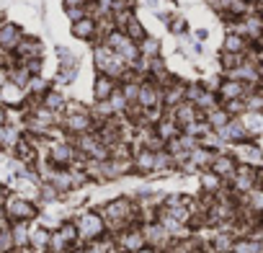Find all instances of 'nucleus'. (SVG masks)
Wrapping results in <instances>:
<instances>
[{
  "label": "nucleus",
  "instance_id": "nucleus-14",
  "mask_svg": "<svg viewBox=\"0 0 263 253\" xmlns=\"http://www.w3.org/2000/svg\"><path fill=\"white\" fill-rule=\"evenodd\" d=\"M13 142H18L16 140V132L8 130L6 124H0V148H3V145H13Z\"/></svg>",
  "mask_w": 263,
  "mask_h": 253
},
{
  "label": "nucleus",
  "instance_id": "nucleus-1",
  "mask_svg": "<svg viewBox=\"0 0 263 253\" xmlns=\"http://www.w3.org/2000/svg\"><path fill=\"white\" fill-rule=\"evenodd\" d=\"M6 217H11V220H21V222H26V220H31V217H36V207L31 204V202H26V199H21V196H11L8 202H6Z\"/></svg>",
  "mask_w": 263,
  "mask_h": 253
},
{
  "label": "nucleus",
  "instance_id": "nucleus-15",
  "mask_svg": "<svg viewBox=\"0 0 263 253\" xmlns=\"http://www.w3.org/2000/svg\"><path fill=\"white\" fill-rule=\"evenodd\" d=\"M245 127H248V130H253V132H260L263 130V116L260 114H248L245 116Z\"/></svg>",
  "mask_w": 263,
  "mask_h": 253
},
{
  "label": "nucleus",
  "instance_id": "nucleus-37",
  "mask_svg": "<svg viewBox=\"0 0 263 253\" xmlns=\"http://www.w3.org/2000/svg\"><path fill=\"white\" fill-rule=\"evenodd\" d=\"M0 253H6V250H3V245H0Z\"/></svg>",
  "mask_w": 263,
  "mask_h": 253
},
{
  "label": "nucleus",
  "instance_id": "nucleus-3",
  "mask_svg": "<svg viewBox=\"0 0 263 253\" xmlns=\"http://www.w3.org/2000/svg\"><path fill=\"white\" fill-rule=\"evenodd\" d=\"M21 91H24L21 85L6 80L3 85H0V98H3L6 103H11V106H18V103H21Z\"/></svg>",
  "mask_w": 263,
  "mask_h": 253
},
{
  "label": "nucleus",
  "instance_id": "nucleus-10",
  "mask_svg": "<svg viewBox=\"0 0 263 253\" xmlns=\"http://www.w3.org/2000/svg\"><path fill=\"white\" fill-rule=\"evenodd\" d=\"M11 235H13V243L16 245H26L29 243V230H26V222H16L13 225V230H11Z\"/></svg>",
  "mask_w": 263,
  "mask_h": 253
},
{
  "label": "nucleus",
  "instance_id": "nucleus-24",
  "mask_svg": "<svg viewBox=\"0 0 263 253\" xmlns=\"http://www.w3.org/2000/svg\"><path fill=\"white\" fill-rule=\"evenodd\" d=\"M142 52H145V55H155V52H158V42H155V39H145Z\"/></svg>",
  "mask_w": 263,
  "mask_h": 253
},
{
  "label": "nucleus",
  "instance_id": "nucleus-35",
  "mask_svg": "<svg viewBox=\"0 0 263 253\" xmlns=\"http://www.w3.org/2000/svg\"><path fill=\"white\" fill-rule=\"evenodd\" d=\"M137 253H155V250H137Z\"/></svg>",
  "mask_w": 263,
  "mask_h": 253
},
{
  "label": "nucleus",
  "instance_id": "nucleus-18",
  "mask_svg": "<svg viewBox=\"0 0 263 253\" xmlns=\"http://www.w3.org/2000/svg\"><path fill=\"white\" fill-rule=\"evenodd\" d=\"M124 248H129V250H140V248H142V235H137V232L126 235V238H124Z\"/></svg>",
  "mask_w": 263,
  "mask_h": 253
},
{
  "label": "nucleus",
  "instance_id": "nucleus-30",
  "mask_svg": "<svg viewBox=\"0 0 263 253\" xmlns=\"http://www.w3.org/2000/svg\"><path fill=\"white\" fill-rule=\"evenodd\" d=\"M263 106V96H253L250 98V109H260Z\"/></svg>",
  "mask_w": 263,
  "mask_h": 253
},
{
  "label": "nucleus",
  "instance_id": "nucleus-25",
  "mask_svg": "<svg viewBox=\"0 0 263 253\" xmlns=\"http://www.w3.org/2000/svg\"><path fill=\"white\" fill-rule=\"evenodd\" d=\"M60 235H62L65 240H72V238L78 235V227H75V225H67V227H62V230H60Z\"/></svg>",
  "mask_w": 263,
  "mask_h": 253
},
{
  "label": "nucleus",
  "instance_id": "nucleus-31",
  "mask_svg": "<svg viewBox=\"0 0 263 253\" xmlns=\"http://www.w3.org/2000/svg\"><path fill=\"white\" fill-rule=\"evenodd\" d=\"M206 189H217V178L214 176H206Z\"/></svg>",
  "mask_w": 263,
  "mask_h": 253
},
{
  "label": "nucleus",
  "instance_id": "nucleus-20",
  "mask_svg": "<svg viewBox=\"0 0 263 253\" xmlns=\"http://www.w3.org/2000/svg\"><path fill=\"white\" fill-rule=\"evenodd\" d=\"M44 106H47L49 111H52V109H60V106H62V96H60V93H47V96H44Z\"/></svg>",
  "mask_w": 263,
  "mask_h": 253
},
{
  "label": "nucleus",
  "instance_id": "nucleus-27",
  "mask_svg": "<svg viewBox=\"0 0 263 253\" xmlns=\"http://www.w3.org/2000/svg\"><path fill=\"white\" fill-rule=\"evenodd\" d=\"M194 160L196 163H206L209 160V153L206 150H194Z\"/></svg>",
  "mask_w": 263,
  "mask_h": 253
},
{
  "label": "nucleus",
  "instance_id": "nucleus-11",
  "mask_svg": "<svg viewBox=\"0 0 263 253\" xmlns=\"http://www.w3.org/2000/svg\"><path fill=\"white\" fill-rule=\"evenodd\" d=\"M242 47H245V42H242L240 37H235V34H230V37H227V42H224V49H227V52H232V55L242 52Z\"/></svg>",
  "mask_w": 263,
  "mask_h": 253
},
{
  "label": "nucleus",
  "instance_id": "nucleus-29",
  "mask_svg": "<svg viewBox=\"0 0 263 253\" xmlns=\"http://www.w3.org/2000/svg\"><path fill=\"white\" fill-rule=\"evenodd\" d=\"M147 235H150L153 240H158V238H163V230H160V227H150V230H147Z\"/></svg>",
  "mask_w": 263,
  "mask_h": 253
},
{
  "label": "nucleus",
  "instance_id": "nucleus-36",
  "mask_svg": "<svg viewBox=\"0 0 263 253\" xmlns=\"http://www.w3.org/2000/svg\"><path fill=\"white\" fill-rule=\"evenodd\" d=\"M0 196H3V186H0Z\"/></svg>",
  "mask_w": 263,
  "mask_h": 253
},
{
  "label": "nucleus",
  "instance_id": "nucleus-13",
  "mask_svg": "<svg viewBox=\"0 0 263 253\" xmlns=\"http://www.w3.org/2000/svg\"><path fill=\"white\" fill-rule=\"evenodd\" d=\"M126 31H129V39H135V42H140L142 37H145V31H142V26L135 21V19H129L126 21Z\"/></svg>",
  "mask_w": 263,
  "mask_h": 253
},
{
  "label": "nucleus",
  "instance_id": "nucleus-32",
  "mask_svg": "<svg viewBox=\"0 0 263 253\" xmlns=\"http://www.w3.org/2000/svg\"><path fill=\"white\" fill-rule=\"evenodd\" d=\"M6 121H8V114H6L3 106H0V124H6Z\"/></svg>",
  "mask_w": 263,
  "mask_h": 253
},
{
  "label": "nucleus",
  "instance_id": "nucleus-33",
  "mask_svg": "<svg viewBox=\"0 0 263 253\" xmlns=\"http://www.w3.org/2000/svg\"><path fill=\"white\" fill-rule=\"evenodd\" d=\"M65 6H83V0H65Z\"/></svg>",
  "mask_w": 263,
  "mask_h": 253
},
{
  "label": "nucleus",
  "instance_id": "nucleus-28",
  "mask_svg": "<svg viewBox=\"0 0 263 253\" xmlns=\"http://www.w3.org/2000/svg\"><path fill=\"white\" fill-rule=\"evenodd\" d=\"M181 96H183V93H181V88H178V85H176V88H173V91H171V93H168V103H176V101H178V98H181Z\"/></svg>",
  "mask_w": 263,
  "mask_h": 253
},
{
  "label": "nucleus",
  "instance_id": "nucleus-19",
  "mask_svg": "<svg viewBox=\"0 0 263 253\" xmlns=\"http://www.w3.org/2000/svg\"><path fill=\"white\" fill-rule=\"evenodd\" d=\"M214 171H217L219 176H232V163H230V158H219V160L214 163Z\"/></svg>",
  "mask_w": 263,
  "mask_h": 253
},
{
  "label": "nucleus",
  "instance_id": "nucleus-12",
  "mask_svg": "<svg viewBox=\"0 0 263 253\" xmlns=\"http://www.w3.org/2000/svg\"><path fill=\"white\" fill-rule=\"evenodd\" d=\"M155 98H158V93H155L150 85H142V88H140V103H142V106H153Z\"/></svg>",
  "mask_w": 263,
  "mask_h": 253
},
{
  "label": "nucleus",
  "instance_id": "nucleus-8",
  "mask_svg": "<svg viewBox=\"0 0 263 253\" xmlns=\"http://www.w3.org/2000/svg\"><path fill=\"white\" fill-rule=\"evenodd\" d=\"M67 127L72 132H85L88 127H90V119L85 116V114H72L70 119H67Z\"/></svg>",
  "mask_w": 263,
  "mask_h": 253
},
{
  "label": "nucleus",
  "instance_id": "nucleus-26",
  "mask_svg": "<svg viewBox=\"0 0 263 253\" xmlns=\"http://www.w3.org/2000/svg\"><path fill=\"white\" fill-rule=\"evenodd\" d=\"M65 8H67V16H70L72 21L83 19V8H80V6H78V8H75V6H65Z\"/></svg>",
  "mask_w": 263,
  "mask_h": 253
},
{
  "label": "nucleus",
  "instance_id": "nucleus-22",
  "mask_svg": "<svg viewBox=\"0 0 263 253\" xmlns=\"http://www.w3.org/2000/svg\"><path fill=\"white\" fill-rule=\"evenodd\" d=\"M212 124L214 127H224L227 124V114L224 111H212Z\"/></svg>",
  "mask_w": 263,
  "mask_h": 253
},
{
  "label": "nucleus",
  "instance_id": "nucleus-23",
  "mask_svg": "<svg viewBox=\"0 0 263 253\" xmlns=\"http://www.w3.org/2000/svg\"><path fill=\"white\" fill-rule=\"evenodd\" d=\"M235 253H255V245L248 243V240H245V243L240 240V243H235Z\"/></svg>",
  "mask_w": 263,
  "mask_h": 253
},
{
  "label": "nucleus",
  "instance_id": "nucleus-9",
  "mask_svg": "<svg viewBox=\"0 0 263 253\" xmlns=\"http://www.w3.org/2000/svg\"><path fill=\"white\" fill-rule=\"evenodd\" d=\"M70 158H72V150H70L67 145H54V148H52V160H54V163L67 166Z\"/></svg>",
  "mask_w": 263,
  "mask_h": 253
},
{
  "label": "nucleus",
  "instance_id": "nucleus-17",
  "mask_svg": "<svg viewBox=\"0 0 263 253\" xmlns=\"http://www.w3.org/2000/svg\"><path fill=\"white\" fill-rule=\"evenodd\" d=\"M49 238H52V235H49L47 230H36L34 235H29V240H31L36 248H44V245H49Z\"/></svg>",
  "mask_w": 263,
  "mask_h": 253
},
{
  "label": "nucleus",
  "instance_id": "nucleus-16",
  "mask_svg": "<svg viewBox=\"0 0 263 253\" xmlns=\"http://www.w3.org/2000/svg\"><path fill=\"white\" fill-rule=\"evenodd\" d=\"M137 166H140L142 171H150V168H155V155H153L150 150L140 153V158H137Z\"/></svg>",
  "mask_w": 263,
  "mask_h": 253
},
{
  "label": "nucleus",
  "instance_id": "nucleus-6",
  "mask_svg": "<svg viewBox=\"0 0 263 253\" xmlns=\"http://www.w3.org/2000/svg\"><path fill=\"white\" fill-rule=\"evenodd\" d=\"M219 96H222L224 101H235V98H240V96H242V83H235V80L224 83V85L219 88Z\"/></svg>",
  "mask_w": 263,
  "mask_h": 253
},
{
  "label": "nucleus",
  "instance_id": "nucleus-4",
  "mask_svg": "<svg viewBox=\"0 0 263 253\" xmlns=\"http://www.w3.org/2000/svg\"><path fill=\"white\" fill-rule=\"evenodd\" d=\"M101 220L96 217V214H85L83 220H80V232L83 235H88V238H93V235H98L101 232Z\"/></svg>",
  "mask_w": 263,
  "mask_h": 253
},
{
  "label": "nucleus",
  "instance_id": "nucleus-34",
  "mask_svg": "<svg viewBox=\"0 0 263 253\" xmlns=\"http://www.w3.org/2000/svg\"><path fill=\"white\" fill-rule=\"evenodd\" d=\"M3 217H6V207H3V204H0V220H3Z\"/></svg>",
  "mask_w": 263,
  "mask_h": 253
},
{
  "label": "nucleus",
  "instance_id": "nucleus-5",
  "mask_svg": "<svg viewBox=\"0 0 263 253\" xmlns=\"http://www.w3.org/2000/svg\"><path fill=\"white\" fill-rule=\"evenodd\" d=\"M93 31H96V24H93L90 19H85V16H83V19H78V21H75V26H72V34H75V37H80V39H90V37H93Z\"/></svg>",
  "mask_w": 263,
  "mask_h": 253
},
{
  "label": "nucleus",
  "instance_id": "nucleus-7",
  "mask_svg": "<svg viewBox=\"0 0 263 253\" xmlns=\"http://www.w3.org/2000/svg\"><path fill=\"white\" fill-rule=\"evenodd\" d=\"M111 93H114L111 78H98V80H96V98H98V101H106Z\"/></svg>",
  "mask_w": 263,
  "mask_h": 253
},
{
  "label": "nucleus",
  "instance_id": "nucleus-21",
  "mask_svg": "<svg viewBox=\"0 0 263 253\" xmlns=\"http://www.w3.org/2000/svg\"><path fill=\"white\" fill-rule=\"evenodd\" d=\"M178 121L181 124H191L194 121V106H181L178 109Z\"/></svg>",
  "mask_w": 263,
  "mask_h": 253
},
{
  "label": "nucleus",
  "instance_id": "nucleus-2",
  "mask_svg": "<svg viewBox=\"0 0 263 253\" xmlns=\"http://www.w3.org/2000/svg\"><path fill=\"white\" fill-rule=\"evenodd\" d=\"M21 39H24V34H21V29L16 24H3L0 26V47H3L6 52H13Z\"/></svg>",
  "mask_w": 263,
  "mask_h": 253
}]
</instances>
